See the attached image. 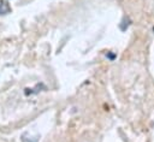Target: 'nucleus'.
<instances>
[{
    "mask_svg": "<svg viewBox=\"0 0 154 142\" xmlns=\"http://www.w3.org/2000/svg\"><path fill=\"white\" fill-rule=\"evenodd\" d=\"M11 12V7L8 6V4H6L5 1L0 2V14H7Z\"/></svg>",
    "mask_w": 154,
    "mask_h": 142,
    "instance_id": "obj_1",
    "label": "nucleus"
}]
</instances>
